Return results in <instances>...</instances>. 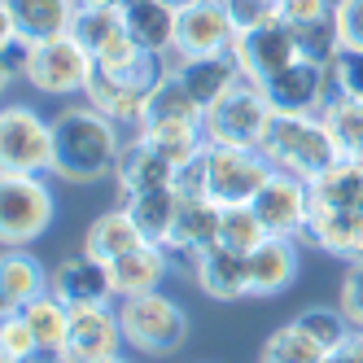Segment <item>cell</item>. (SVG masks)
Listing matches in <instances>:
<instances>
[{"instance_id":"cell-1","label":"cell","mask_w":363,"mask_h":363,"mask_svg":"<svg viewBox=\"0 0 363 363\" xmlns=\"http://www.w3.org/2000/svg\"><path fill=\"white\" fill-rule=\"evenodd\" d=\"M306 241L346 263L363 258V158H342L311 184Z\"/></svg>"},{"instance_id":"cell-2","label":"cell","mask_w":363,"mask_h":363,"mask_svg":"<svg viewBox=\"0 0 363 363\" xmlns=\"http://www.w3.org/2000/svg\"><path fill=\"white\" fill-rule=\"evenodd\" d=\"M123 123L101 114L96 106H66L53 114V175L70 184H96L101 175H114L123 158Z\"/></svg>"},{"instance_id":"cell-3","label":"cell","mask_w":363,"mask_h":363,"mask_svg":"<svg viewBox=\"0 0 363 363\" xmlns=\"http://www.w3.org/2000/svg\"><path fill=\"white\" fill-rule=\"evenodd\" d=\"M171 70L167 57H153L145 48H127V53L110 57V62H96L92 66V79H88V106H96L101 114H110L114 123L132 127L140 123V110H145V96L158 88V79Z\"/></svg>"},{"instance_id":"cell-4","label":"cell","mask_w":363,"mask_h":363,"mask_svg":"<svg viewBox=\"0 0 363 363\" xmlns=\"http://www.w3.org/2000/svg\"><path fill=\"white\" fill-rule=\"evenodd\" d=\"M258 153H263L276 171L302 175L306 184H315L324 171H333L342 162V149H337L328 123L320 114H284V110L272 114Z\"/></svg>"},{"instance_id":"cell-5","label":"cell","mask_w":363,"mask_h":363,"mask_svg":"<svg viewBox=\"0 0 363 363\" xmlns=\"http://www.w3.org/2000/svg\"><path fill=\"white\" fill-rule=\"evenodd\" d=\"M118 324H123V342L132 350H145L153 359L175 354L189 342V315L184 306L171 302L162 289L136 294V298H118Z\"/></svg>"},{"instance_id":"cell-6","label":"cell","mask_w":363,"mask_h":363,"mask_svg":"<svg viewBox=\"0 0 363 363\" xmlns=\"http://www.w3.org/2000/svg\"><path fill=\"white\" fill-rule=\"evenodd\" d=\"M57 215V197L44 175H0V241L22 250L40 241Z\"/></svg>"},{"instance_id":"cell-7","label":"cell","mask_w":363,"mask_h":363,"mask_svg":"<svg viewBox=\"0 0 363 363\" xmlns=\"http://www.w3.org/2000/svg\"><path fill=\"white\" fill-rule=\"evenodd\" d=\"M53 171V118L22 101L0 110V175H44Z\"/></svg>"},{"instance_id":"cell-8","label":"cell","mask_w":363,"mask_h":363,"mask_svg":"<svg viewBox=\"0 0 363 363\" xmlns=\"http://www.w3.org/2000/svg\"><path fill=\"white\" fill-rule=\"evenodd\" d=\"M272 114H276V106L267 101V92L250 79H241L223 101H215V106L206 110V140L232 145V149H258Z\"/></svg>"},{"instance_id":"cell-9","label":"cell","mask_w":363,"mask_h":363,"mask_svg":"<svg viewBox=\"0 0 363 363\" xmlns=\"http://www.w3.org/2000/svg\"><path fill=\"white\" fill-rule=\"evenodd\" d=\"M276 167L258 149H232V145H206V201L215 206H250L258 189L267 184Z\"/></svg>"},{"instance_id":"cell-10","label":"cell","mask_w":363,"mask_h":363,"mask_svg":"<svg viewBox=\"0 0 363 363\" xmlns=\"http://www.w3.org/2000/svg\"><path fill=\"white\" fill-rule=\"evenodd\" d=\"M92 66H96L92 53L74 35H53V40L35 44L27 84L35 92H44V96H74V92H88Z\"/></svg>"},{"instance_id":"cell-11","label":"cell","mask_w":363,"mask_h":363,"mask_svg":"<svg viewBox=\"0 0 363 363\" xmlns=\"http://www.w3.org/2000/svg\"><path fill=\"white\" fill-rule=\"evenodd\" d=\"M254 215L263 219L267 237H306V219H311V184L302 175L289 171H272L267 184L258 189V197L250 201Z\"/></svg>"},{"instance_id":"cell-12","label":"cell","mask_w":363,"mask_h":363,"mask_svg":"<svg viewBox=\"0 0 363 363\" xmlns=\"http://www.w3.org/2000/svg\"><path fill=\"white\" fill-rule=\"evenodd\" d=\"M237 40H241V35H237V27H232L228 0H197V5L179 9V22H175V53H171V62L206 57V53H228Z\"/></svg>"},{"instance_id":"cell-13","label":"cell","mask_w":363,"mask_h":363,"mask_svg":"<svg viewBox=\"0 0 363 363\" xmlns=\"http://www.w3.org/2000/svg\"><path fill=\"white\" fill-rule=\"evenodd\" d=\"M267 101L284 114H324V106L333 101V66L324 62H311V57H298L294 66H284L280 74L263 84Z\"/></svg>"},{"instance_id":"cell-14","label":"cell","mask_w":363,"mask_h":363,"mask_svg":"<svg viewBox=\"0 0 363 363\" xmlns=\"http://www.w3.org/2000/svg\"><path fill=\"white\" fill-rule=\"evenodd\" d=\"M123 324L118 306H70V333H66V359L62 363H106L118 354Z\"/></svg>"},{"instance_id":"cell-15","label":"cell","mask_w":363,"mask_h":363,"mask_svg":"<svg viewBox=\"0 0 363 363\" xmlns=\"http://www.w3.org/2000/svg\"><path fill=\"white\" fill-rule=\"evenodd\" d=\"M48 294L62 298L66 306H110L114 294V276L110 263H101L92 254H70L48 272Z\"/></svg>"},{"instance_id":"cell-16","label":"cell","mask_w":363,"mask_h":363,"mask_svg":"<svg viewBox=\"0 0 363 363\" xmlns=\"http://www.w3.org/2000/svg\"><path fill=\"white\" fill-rule=\"evenodd\" d=\"M219 219H223V206L215 201H206V197H184V206H179V219L171 228V237H167V254H171V263L175 267H184L193 272V263L201 254H211L219 245Z\"/></svg>"},{"instance_id":"cell-17","label":"cell","mask_w":363,"mask_h":363,"mask_svg":"<svg viewBox=\"0 0 363 363\" xmlns=\"http://www.w3.org/2000/svg\"><path fill=\"white\" fill-rule=\"evenodd\" d=\"M232 53L241 62V74L250 84L263 88L272 74H280L284 66H294L302 53H298V40H294V27H284V22H272V27H258L250 35H241L232 44Z\"/></svg>"},{"instance_id":"cell-18","label":"cell","mask_w":363,"mask_h":363,"mask_svg":"<svg viewBox=\"0 0 363 363\" xmlns=\"http://www.w3.org/2000/svg\"><path fill=\"white\" fill-rule=\"evenodd\" d=\"M79 0H0V31H18L31 44L70 35Z\"/></svg>"},{"instance_id":"cell-19","label":"cell","mask_w":363,"mask_h":363,"mask_svg":"<svg viewBox=\"0 0 363 363\" xmlns=\"http://www.w3.org/2000/svg\"><path fill=\"white\" fill-rule=\"evenodd\" d=\"M250 263V298H276L298 280V241L294 237H267L254 254H245Z\"/></svg>"},{"instance_id":"cell-20","label":"cell","mask_w":363,"mask_h":363,"mask_svg":"<svg viewBox=\"0 0 363 363\" xmlns=\"http://www.w3.org/2000/svg\"><path fill=\"white\" fill-rule=\"evenodd\" d=\"M179 70V79H184V88L193 92V101L201 110H211L215 101H223L232 88H237L245 74H241V62L237 53H206V57H184V62H171Z\"/></svg>"},{"instance_id":"cell-21","label":"cell","mask_w":363,"mask_h":363,"mask_svg":"<svg viewBox=\"0 0 363 363\" xmlns=\"http://www.w3.org/2000/svg\"><path fill=\"white\" fill-rule=\"evenodd\" d=\"M114 184H118V201H123V197H136V193H149V189L175 184V167L167 162V153L153 149L145 136H132V140L123 145V158L114 167Z\"/></svg>"},{"instance_id":"cell-22","label":"cell","mask_w":363,"mask_h":363,"mask_svg":"<svg viewBox=\"0 0 363 363\" xmlns=\"http://www.w3.org/2000/svg\"><path fill=\"white\" fill-rule=\"evenodd\" d=\"M123 22H127V35H132L136 48L171 62L179 13L167 5V0H127V5H123Z\"/></svg>"},{"instance_id":"cell-23","label":"cell","mask_w":363,"mask_h":363,"mask_svg":"<svg viewBox=\"0 0 363 363\" xmlns=\"http://www.w3.org/2000/svg\"><path fill=\"white\" fill-rule=\"evenodd\" d=\"M193 280H197V289L206 298H215V302L250 298V263H245V254L223 250V245H215L211 254L197 258V263H193Z\"/></svg>"},{"instance_id":"cell-24","label":"cell","mask_w":363,"mask_h":363,"mask_svg":"<svg viewBox=\"0 0 363 363\" xmlns=\"http://www.w3.org/2000/svg\"><path fill=\"white\" fill-rule=\"evenodd\" d=\"M171 267H175V263H171V254H167L162 245L145 241V245H136L132 254H123V258H114V263H110L114 294H118V298L153 294V289H158V284L167 280V272H171Z\"/></svg>"},{"instance_id":"cell-25","label":"cell","mask_w":363,"mask_h":363,"mask_svg":"<svg viewBox=\"0 0 363 363\" xmlns=\"http://www.w3.org/2000/svg\"><path fill=\"white\" fill-rule=\"evenodd\" d=\"M70 35L92 53V62H110V57H118V53H127V48H132V35H127L123 9H92V5H79Z\"/></svg>"},{"instance_id":"cell-26","label":"cell","mask_w":363,"mask_h":363,"mask_svg":"<svg viewBox=\"0 0 363 363\" xmlns=\"http://www.w3.org/2000/svg\"><path fill=\"white\" fill-rule=\"evenodd\" d=\"M31 337H35V363H62L66 359V333H70V306L53 294L22 306Z\"/></svg>"},{"instance_id":"cell-27","label":"cell","mask_w":363,"mask_h":363,"mask_svg":"<svg viewBox=\"0 0 363 363\" xmlns=\"http://www.w3.org/2000/svg\"><path fill=\"white\" fill-rule=\"evenodd\" d=\"M118 206L136 219V228H140L145 241L167 245V237H171V228H175V219H179V206H184V197L175 193V184H162V189H149V193H136V197H123Z\"/></svg>"},{"instance_id":"cell-28","label":"cell","mask_w":363,"mask_h":363,"mask_svg":"<svg viewBox=\"0 0 363 363\" xmlns=\"http://www.w3.org/2000/svg\"><path fill=\"white\" fill-rule=\"evenodd\" d=\"M44 294H48V272L40 258L27 250H5V258H0V302H5V311H22Z\"/></svg>"},{"instance_id":"cell-29","label":"cell","mask_w":363,"mask_h":363,"mask_svg":"<svg viewBox=\"0 0 363 363\" xmlns=\"http://www.w3.org/2000/svg\"><path fill=\"white\" fill-rule=\"evenodd\" d=\"M136 245H145V237H140L136 219L127 215L123 206H114V211H101V215L88 223V232H84V254L101 258V263H114V258L132 254Z\"/></svg>"},{"instance_id":"cell-30","label":"cell","mask_w":363,"mask_h":363,"mask_svg":"<svg viewBox=\"0 0 363 363\" xmlns=\"http://www.w3.org/2000/svg\"><path fill=\"white\" fill-rule=\"evenodd\" d=\"M145 123H206V110L193 101V92L184 88L175 66L158 79V88L145 96V110H140L136 127H145Z\"/></svg>"},{"instance_id":"cell-31","label":"cell","mask_w":363,"mask_h":363,"mask_svg":"<svg viewBox=\"0 0 363 363\" xmlns=\"http://www.w3.org/2000/svg\"><path fill=\"white\" fill-rule=\"evenodd\" d=\"M136 136H145L153 149H162L171 167L193 162L211 145L206 140V123H145V127H136Z\"/></svg>"},{"instance_id":"cell-32","label":"cell","mask_w":363,"mask_h":363,"mask_svg":"<svg viewBox=\"0 0 363 363\" xmlns=\"http://www.w3.org/2000/svg\"><path fill=\"white\" fill-rule=\"evenodd\" d=\"M328 123V132L342 149V158H363V96L350 92H333V101L320 114Z\"/></svg>"},{"instance_id":"cell-33","label":"cell","mask_w":363,"mask_h":363,"mask_svg":"<svg viewBox=\"0 0 363 363\" xmlns=\"http://www.w3.org/2000/svg\"><path fill=\"white\" fill-rule=\"evenodd\" d=\"M324 346L315 342L311 333H302L294 320L280 324L267 342H263V354H258V363H324Z\"/></svg>"},{"instance_id":"cell-34","label":"cell","mask_w":363,"mask_h":363,"mask_svg":"<svg viewBox=\"0 0 363 363\" xmlns=\"http://www.w3.org/2000/svg\"><path fill=\"white\" fill-rule=\"evenodd\" d=\"M263 241H267V228L254 215V206H223V219H219V245L223 250L254 254Z\"/></svg>"},{"instance_id":"cell-35","label":"cell","mask_w":363,"mask_h":363,"mask_svg":"<svg viewBox=\"0 0 363 363\" xmlns=\"http://www.w3.org/2000/svg\"><path fill=\"white\" fill-rule=\"evenodd\" d=\"M294 324H298L302 333L315 337L324 350L342 346L346 337L354 333V324L346 320V311H342V306H306V311H298V315H294Z\"/></svg>"},{"instance_id":"cell-36","label":"cell","mask_w":363,"mask_h":363,"mask_svg":"<svg viewBox=\"0 0 363 363\" xmlns=\"http://www.w3.org/2000/svg\"><path fill=\"white\" fill-rule=\"evenodd\" d=\"M0 363H35V337L22 311H5L0 320Z\"/></svg>"},{"instance_id":"cell-37","label":"cell","mask_w":363,"mask_h":363,"mask_svg":"<svg viewBox=\"0 0 363 363\" xmlns=\"http://www.w3.org/2000/svg\"><path fill=\"white\" fill-rule=\"evenodd\" d=\"M294 40H298V53L302 57L324 62V66H333V57L342 53V40H337L333 18L328 22H306V27H294Z\"/></svg>"},{"instance_id":"cell-38","label":"cell","mask_w":363,"mask_h":363,"mask_svg":"<svg viewBox=\"0 0 363 363\" xmlns=\"http://www.w3.org/2000/svg\"><path fill=\"white\" fill-rule=\"evenodd\" d=\"M31 57H35V44H31L27 35H18V31H0V79H5V84L27 79Z\"/></svg>"},{"instance_id":"cell-39","label":"cell","mask_w":363,"mask_h":363,"mask_svg":"<svg viewBox=\"0 0 363 363\" xmlns=\"http://www.w3.org/2000/svg\"><path fill=\"white\" fill-rule=\"evenodd\" d=\"M228 13H232V27L237 35H250L258 27H272L280 22V0H228Z\"/></svg>"},{"instance_id":"cell-40","label":"cell","mask_w":363,"mask_h":363,"mask_svg":"<svg viewBox=\"0 0 363 363\" xmlns=\"http://www.w3.org/2000/svg\"><path fill=\"white\" fill-rule=\"evenodd\" d=\"M333 27L342 48H359L363 53V0H337L333 5Z\"/></svg>"},{"instance_id":"cell-41","label":"cell","mask_w":363,"mask_h":363,"mask_svg":"<svg viewBox=\"0 0 363 363\" xmlns=\"http://www.w3.org/2000/svg\"><path fill=\"white\" fill-rule=\"evenodd\" d=\"M333 88L363 96V53L359 48H342V53L333 57Z\"/></svg>"},{"instance_id":"cell-42","label":"cell","mask_w":363,"mask_h":363,"mask_svg":"<svg viewBox=\"0 0 363 363\" xmlns=\"http://www.w3.org/2000/svg\"><path fill=\"white\" fill-rule=\"evenodd\" d=\"M337 0H280L284 27H306V22H328Z\"/></svg>"},{"instance_id":"cell-43","label":"cell","mask_w":363,"mask_h":363,"mask_svg":"<svg viewBox=\"0 0 363 363\" xmlns=\"http://www.w3.org/2000/svg\"><path fill=\"white\" fill-rule=\"evenodd\" d=\"M342 311L354 328H363V258H354L342 276Z\"/></svg>"},{"instance_id":"cell-44","label":"cell","mask_w":363,"mask_h":363,"mask_svg":"<svg viewBox=\"0 0 363 363\" xmlns=\"http://www.w3.org/2000/svg\"><path fill=\"white\" fill-rule=\"evenodd\" d=\"M324 363H363V328H354L342 346H333L324 354Z\"/></svg>"},{"instance_id":"cell-45","label":"cell","mask_w":363,"mask_h":363,"mask_svg":"<svg viewBox=\"0 0 363 363\" xmlns=\"http://www.w3.org/2000/svg\"><path fill=\"white\" fill-rule=\"evenodd\" d=\"M79 5H92V9H123L127 0H79Z\"/></svg>"},{"instance_id":"cell-46","label":"cell","mask_w":363,"mask_h":363,"mask_svg":"<svg viewBox=\"0 0 363 363\" xmlns=\"http://www.w3.org/2000/svg\"><path fill=\"white\" fill-rule=\"evenodd\" d=\"M167 5H171V9L179 13V9H189V5H197V0H167Z\"/></svg>"},{"instance_id":"cell-47","label":"cell","mask_w":363,"mask_h":363,"mask_svg":"<svg viewBox=\"0 0 363 363\" xmlns=\"http://www.w3.org/2000/svg\"><path fill=\"white\" fill-rule=\"evenodd\" d=\"M106 363H127V359H118V354H114V359H106Z\"/></svg>"}]
</instances>
